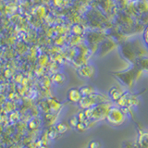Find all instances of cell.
Here are the masks:
<instances>
[{
  "label": "cell",
  "mask_w": 148,
  "mask_h": 148,
  "mask_svg": "<svg viewBox=\"0 0 148 148\" xmlns=\"http://www.w3.org/2000/svg\"><path fill=\"white\" fill-rule=\"evenodd\" d=\"M110 108L111 106L110 104H108V102L101 103L92 106V108L88 109H85L84 114L86 118L91 120V121H98V120L106 119V116H108V113Z\"/></svg>",
  "instance_id": "1"
},
{
  "label": "cell",
  "mask_w": 148,
  "mask_h": 148,
  "mask_svg": "<svg viewBox=\"0 0 148 148\" xmlns=\"http://www.w3.org/2000/svg\"><path fill=\"white\" fill-rule=\"evenodd\" d=\"M106 119L112 126H120L127 121L128 115L119 106H111Z\"/></svg>",
  "instance_id": "2"
},
{
  "label": "cell",
  "mask_w": 148,
  "mask_h": 148,
  "mask_svg": "<svg viewBox=\"0 0 148 148\" xmlns=\"http://www.w3.org/2000/svg\"><path fill=\"white\" fill-rule=\"evenodd\" d=\"M143 71L140 68H132L129 71H126L124 72L117 73L116 75L119 78V80L123 84L127 85L129 87H132L134 82H135L136 78L139 77V72Z\"/></svg>",
  "instance_id": "3"
},
{
  "label": "cell",
  "mask_w": 148,
  "mask_h": 148,
  "mask_svg": "<svg viewBox=\"0 0 148 148\" xmlns=\"http://www.w3.org/2000/svg\"><path fill=\"white\" fill-rule=\"evenodd\" d=\"M79 75L82 78H87L91 79L95 76V68L92 65H85L82 66L80 69H79Z\"/></svg>",
  "instance_id": "4"
},
{
  "label": "cell",
  "mask_w": 148,
  "mask_h": 148,
  "mask_svg": "<svg viewBox=\"0 0 148 148\" xmlns=\"http://www.w3.org/2000/svg\"><path fill=\"white\" fill-rule=\"evenodd\" d=\"M82 98V95L81 91L76 88H72L68 92V99L71 103H80V101Z\"/></svg>",
  "instance_id": "5"
},
{
  "label": "cell",
  "mask_w": 148,
  "mask_h": 148,
  "mask_svg": "<svg viewBox=\"0 0 148 148\" xmlns=\"http://www.w3.org/2000/svg\"><path fill=\"white\" fill-rule=\"evenodd\" d=\"M124 92L121 91L119 87H112L108 92V96L111 100L119 101V99L123 95Z\"/></svg>",
  "instance_id": "6"
},
{
  "label": "cell",
  "mask_w": 148,
  "mask_h": 148,
  "mask_svg": "<svg viewBox=\"0 0 148 148\" xmlns=\"http://www.w3.org/2000/svg\"><path fill=\"white\" fill-rule=\"evenodd\" d=\"M81 92L82 96H89V95H92L96 92V89L94 88L91 85H86V86H83L80 89Z\"/></svg>",
  "instance_id": "7"
},
{
  "label": "cell",
  "mask_w": 148,
  "mask_h": 148,
  "mask_svg": "<svg viewBox=\"0 0 148 148\" xmlns=\"http://www.w3.org/2000/svg\"><path fill=\"white\" fill-rule=\"evenodd\" d=\"M138 67L142 71H148V58H142L140 59H138Z\"/></svg>",
  "instance_id": "8"
},
{
  "label": "cell",
  "mask_w": 148,
  "mask_h": 148,
  "mask_svg": "<svg viewBox=\"0 0 148 148\" xmlns=\"http://www.w3.org/2000/svg\"><path fill=\"white\" fill-rule=\"evenodd\" d=\"M102 143L98 140H92L88 145V148H101Z\"/></svg>",
  "instance_id": "9"
},
{
  "label": "cell",
  "mask_w": 148,
  "mask_h": 148,
  "mask_svg": "<svg viewBox=\"0 0 148 148\" xmlns=\"http://www.w3.org/2000/svg\"><path fill=\"white\" fill-rule=\"evenodd\" d=\"M67 130H68V127H67V125L65 124V123H59L58 125V131L59 133H64V132H67Z\"/></svg>",
  "instance_id": "10"
},
{
  "label": "cell",
  "mask_w": 148,
  "mask_h": 148,
  "mask_svg": "<svg viewBox=\"0 0 148 148\" xmlns=\"http://www.w3.org/2000/svg\"><path fill=\"white\" fill-rule=\"evenodd\" d=\"M69 123H71V125L72 127L76 128L78 126V124H79V119L77 118V116H75V117H72L71 119V120H69Z\"/></svg>",
  "instance_id": "11"
}]
</instances>
